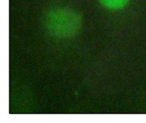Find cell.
I'll return each instance as SVG.
<instances>
[{
  "label": "cell",
  "mask_w": 146,
  "mask_h": 123,
  "mask_svg": "<svg viewBox=\"0 0 146 123\" xmlns=\"http://www.w3.org/2000/svg\"><path fill=\"white\" fill-rule=\"evenodd\" d=\"M81 19L76 11L67 8L51 10L46 17V26L57 36H70L79 29Z\"/></svg>",
  "instance_id": "1"
},
{
  "label": "cell",
  "mask_w": 146,
  "mask_h": 123,
  "mask_svg": "<svg viewBox=\"0 0 146 123\" xmlns=\"http://www.w3.org/2000/svg\"><path fill=\"white\" fill-rule=\"evenodd\" d=\"M104 7L110 9H120L127 5L129 0H99Z\"/></svg>",
  "instance_id": "2"
}]
</instances>
